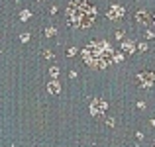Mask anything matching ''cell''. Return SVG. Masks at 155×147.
I'll return each mask as SVG.
<instances>
[{
	"mask_svg": "<svg viewBox=\"0 0 155 147\" xmlns=\"http://www.w3.org/2000/svg\"><path fill=\"white\" fill-rule=\"evenodd\" d=\"M96 18V8L91 6L87 0H71L67 6V20L77 30H87L92 26Z\"/></svg>",
	"mask_w": 155,
	"mask_h": 147,
	"instance_id": "6da1fadb",
	"label": "cell"
},
{
	"mask_svg": "<svg viewBox=\"0 0 155 147\" xmlns=\"http://www.w3.org/2000/svg\"><path fill=\"white\" fill-rule=\"evenodd\" d=\"M155 83V75L153 73H141V75H137V84H140V87H151V84Z\"/></svg>",
	"mask_w": 155,
	"mask_h": 147,
	"instance_id": "7a4b0ae2",
	"label": "cell"
},
{
	"mask_svg": "<svg viewBox=\"0 0 155 147\" xmlns=\"http://www.w3.org/2000/svg\"><path fill=\"white\" fill-rule=\"evenodd\" d=\"M102 112H106V102L104 100H92L91 102V114L92 116H100Z\"/></svg>",
	"mask_w": 155,
	"mask_h": 147,
	"instance_id": "3957f363",
	"label": "cell"
},
{
	"mask_svg": "<svg viewBox=\"0 0 155 147\" xmlns=\"http://www.w3.org/2000/svg\"><path fill=\"white\" fill-rule=\"evenodd\" d=\"M122 16H124V8L122 6H118V4L110 6V10H108V18L110 20H118V18H122Z\"/></svg>",
	"mask_w": 155,
	"mask_h": 147,
	"instance_id": "277c9868",
	"label": "cell"
},
{
	"mask_svg": "<svg viewBox=\"0 0 155 147\" xmlns=\"http://www.w3.org/2000/svg\"><path fill=\"white\" fill-rule=\"evenodd\" d=\"M136 22H140V24H147V22H149V16H147V12H145V10L137 12V14H136Z\"/></svg>",
	"mask_w": 155,
	"mask_h": 147,
	"instance_id": "5b68a950",
	"label": "cell"
},
{
	"mask_svg": "<svg viewBox=\"0 0 155 147\" xmlns=\"http://www.w3.org/2000/svg\"><path fill=\"white\" fill-rule=\"evenodd\" d=\"M124 49H126L128 53H132V51H134V43H124Z\"/></svg>",
	"mask_w": 155,
	"mask_h": 147,
	"instance_id": "8992f818",
	"label": "cell"
},
{
	"mask_svg": "<svg viewBox=\"0 0 155 147\" xmlns=\"http://www.w3.org/2000/svg\"><path fill=\"white\" fill-rule=\"evenodd\" d=\"M49 90L53 92V94H55V90H59V87H57V84H55V83H53V84H49Z\"/></svg>",
	"mask_w": 155,
	"mask_h": 147,
	"instance_id": "52a82bcc",
	"label": "cell"
},
{
	"mask_svg": "<svg viewBox=\"0 0 155 147\" xmlns=\"http://www.w3.org/2000/svg\"><path fill=\"white\" fill-rule=\"evenodd\" d=\"M30 16H31V14H30V12H28V10H24V12H22V20H28V18H30Z\"/></svg>",
	"mask_w": 155,
	"mask_h": 147,
	"instance_id": "ba28073f",
	"label": "cell"
},
{
	"mask_svg": "<svg viewBox=\"0 0 155 147\" xmlns=\"http://www.w3.org/2000/svg\"><path fill=\"white\" fill-rule=\"evenodd\" d=\"M49 73H51V77H55L59 71H57V67H51V71H49Z\"/></svg>",
	"mask_w": 155,
	"mask_h": 147,
	"instance_id": "9c48e42d",
	"label": "cell"
},
{
	"mask_svg": "<svg viewBox=\"0 0 155 147\" xmlns=\"http://www.w3.org/2000/svg\"><path fill=\"white\" fill-rule=\"evenodd\" d=\"M153 20H155V18H153Z\"/></svg>",
	"mask_w": 155,
	"mask_h": 147,
	"instance_id": "30bf717a",
	"label": "cell"
}]
</instances>
